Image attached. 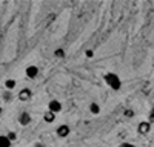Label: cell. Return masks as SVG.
<instances>
[{
    "label": "cell",
    "instance_id": "obj_10",
    "mask_svg": "<svg viewBox=\"0 0 154 147\" xmlns=\"http://www.w3.org/2000/svg\"><path fill=\"white\" fill-rule=\"evenodd\" d=\"M43 120H45L46 122H53V121L56 120V115H54L53 112H49V110H46V112L43 114Z\"/></svg>",
    "mask_w": 154,
    "mask_h": 147
},
{
    "label": "cell",
    "instance_id": "obj_15",
    "mask_svg": "<svg viewBox=\"0 0 154 147\" xmlns=\"http://www.w3.org/2000/svg\"><path fill=\"white\" fill-rule=\"evenodd\" d=\"M2 112H3V109H2V106H0V115H2Z\"/></svg>",
    "mask_w": 154,
    "mask_h": 147
},
{
    "label": "cell",
    "instance_id": "obj_3",
    "mask_svg": "<svg viewBox=\"0 0 154 147\" xmlns=\"http://www.w3.org/2000/svg\"><path fill=\"white\" fill-rule=\"evenodd\" d=\"M69 132H71V129H69L68 124H60V126L56 129V133L59 135L60 138H66L68 135H69Z\"/></svg>",
    "mask_w": 154,
    "mask_h": 147
},
{
    "label": "cell",
    "instance_id": "obj_14",
    "mask_svg": "<svg viewBox=\"0 0 154 147\" xmlns=\"http://www.w3.org/2000/svg\"><path fill=\"white\" fill-rule=\"evenodd\" d=\"M119 147H134V146H133L131 143H123V144H120Z\"/></svg>",
    "mask_w": 154,
    "mask_h": 147
},
{
    "label": "cell",
    "instance_id": "obj_2",
    "mask_svg": "<svg viewBox=\"0 0 154 147\" xmlns=\"http://www.w3.org/2000/svg\"><path fill=\"white\" fill-rule=\"evenodd\" d=\"M48 110H49V112H53L54 115H57L59 112H62V103L59 100H51L48 103Z\"/></svg>",
    "mask_w": 154,
    "mask_h": 147
},
{
    "label": "cell",
    "instance_id": "obj_7",
    "mask_svg": "<svg viewBox=\"0 0 154 147\" xmlns=\"http://www.w3.org/2000/svg\"><path fill=\"white\" fill-rule=\"evenodd\" d=\"M19 121H20V124H22V126H28V124H29V121H31V114H29V112H20V115H19Z\"/></svg>",
    "mask_w": 154,
    "mask_h": 147
},
{
    "label": "cell",
    "instance_id": "obj_6",
    "mask_svg": "<svg viewBox=\"0 0 154 147\" xmlns=\"http://www.w3.org/2000/svg\"><path fill=\"white\" fill-rule=\"evenodd\" d=\"M25 74H26V77L28 78H35L37 75H38V68L35 66V65H31V66H28L26 68V71H25Z\"/></svg>",
    "mask_w": 154,
    "mask_h": 147
},
{
    "label": "cell",
    "instance_id": "obj_12",
    "mask_svg": "<svg viewBox=\"0 0 154 147\" xmlns=\"http://www.w3.org/2000/svg\"><path fill=\"white\" fill-rule=\"evenodd\" d=\"M6 137L9 138V141H14L17 137H16V132H9V133H6Z\"/></svg>",
    "mask_w": 154,
    "mask_h": 147
},
{
    "label": "cell",
    "instance_id": "obj_9",
    "mask_svg": "<svg viewBox=\"0 0 154 147\" xmlns=\"http://www.w3.org/2000/svg\"><path fill=\"white\" fill-rule=\"evenodd\" d=\"M16 84H17V83H16L14 78H8V80L5 81V88H6L8 91H12V89L16 88Z\"/></svg>",
    "mask_w": 154,
    "mask_h": 147
},
{
    "label": "cell",
    "instance_id": "obj_8",
    "mask_svg": "<svg viewBox=\"0 0 154 147\" xmlns=\"http://www.w3.org/2000/svg\"><path fill=\"white\" fill-rule=\"evenodd\" d=\"M0 147H11V141L6 135H0Z\"/></svg>",
    "mask_w": 154,
    "mask_h": 147
},
{
    "label": "cell",
    "instance_id": "obj_13",
    "mask_svg": "<svg viewBox=\"0 0 154 147\" xmlns=\"http://www.w3.org/2000/svg\"><path fill=\"white\" fill-rule=\"evenodd\" d=\"M154 121V107H152V110H151V114H149V124Z\"/></svg>",
    "mask_w": 154,
    "mask_h": 147
},
{
    "label": "cell",
    "instance_id": "obj_11",
    "mask_svg": "<svg viewBox=\"0 0 154 147\" xmlns=\"http://www.w3.org/2000/svg\"><path fill=\"white\" fill-rule=\"evenodd\" d=\"M89 112L94 114V115H99L100 114V106L97 103H91V104H89Z\"/></svg>",
    "mask_w": 154,
    "mask_h": 147
},
{
    "label": "cell",
    "instance_id": "obj_4",
    "mask_svg": "<svg viewBox=\"0 0 154 147\" xmlns=\"http://www.w3.org/2000/svg\"><path fill=\"white\" fill-rule=\"evenodd\" d=\"M31 97H32V92H31V89H28V88H23V89L19 92V100H20V101H28V100H31Z\"/></svg>",
    "mask_w": 154,
    "mask_h": 147
},
{
    "label": "cell",
    "instance_id": "obj_1",
    "mask_svg": "<svg viewBox=\"0 0 154 147\" xmlns=\"http://www.w3.org/2000/svg\"><path fill=\"white\" fill-rule=\"evenodd\" d=\"M103 80H105V83L109 86V88L114 89V91H119L122 88V81L117 77V74H114V72H106L103 75Z\"/></svg>",
    "mask_w": 154,
    "mask_h": 147
},
{
    "label": "cell",
    "instance_id": "obj_5",
    "mask_svg": "<svg viewBox=\"0 0 154 147\" xmlns=\"http://www.w3.org/2000/svg\"><path fill=\"white\" fill-rule=\"evenodd\" d=\"M149 130H151V124H149V121H142V122H140V124L137 126V132H139V133H142V135L149 133Z\"/></svg>",
    "mask_w": 154,
    "mask_h": 147
}]
</instances>
